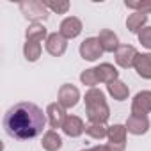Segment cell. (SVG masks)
<instances>
[{
	"label": "cell",
	"mask_w": 151,
	"mask_h": 151,
	"mask_svg": "<svg viewBox=\"0 0 151 151\" xmlns=\"http://www.w3.org/2000/svg\"><path fill=\"white\" fill-rule=\"evenodd\" d=\"M46 114L36 103L22 101L13 105L4 116V130L9 137L18 140H30L43 133Z\"/></svg>",
	"instance_id": "6da1fadb"
},
{
	"label": "cell",
	"mask_w": 151,
	"mask_h": 151,
	"mask_svg": "<svg viewBox=\"0 0 151 151\" xmlns=\"http://www.w3.org/2000/svg\"><path fill=\"white\" fill-rule=\"evenodd\" d=\"M84 101H86V114H87V119L89 123H100V124H105L110 117V109L107 105V100H105V93L100 91V89H89L84 96Z\"/></svg>",
	"instance_id": "7a4b0ae2"
},
{
	"label": "cell",
	"mask_w": 151,
	"mask_h": 151,
	"mask_svg": "<svg viewBox=\"0 0 151 151\" xmlns=\"http://www.w3.org/2000/svg\"><path fill=\"white\" fill-rule=\"evenodd\" d=\"M20 11L32 23H39V22H45L48 18V7L45 6L43 0H29V2H22L20 4Z\"/></svg>",
	"instance_id": "3957f363"
},
{
	"label": "cell",
	"mask_w": 151,
	"mask_h": 151,
	"mask_svg": "<svg viewBox=\"0 0 151 151\" xmlns=\"http://www.w3.org/2000/svg\"><path fill=\"white\" fill-rule=\"evenodd\" d=\"M78 52H80V57H82L84 60L94 62V60H98V59L101 57L103 48H101L98 37H87V39H84V41L80 43Z\"/></svg>",
	"instance_id": "277c9868"
},
{
	"label": "cell",
	"mask_w": 151,
	"mask_h": 151,
	"mask_svg": "<svg viewBox=\"0 0 151 151\" xmlns=\"http://www.w3.org/2000/svg\"><path fill=\"white\" fill-rule=\"evenodd\" d=\"M78 100H80V91L75 86H71V84L60 86L59 94H57V103L59 105H62L64 109H73L78 103Z\"/></svg>",
	"instance_id": "5b68a950"
},
{
	"label": "cell",
	"mask_w": 151,
	"mask_h": 151,
	"mask_svg": "<svg viewBox=\"0 0 151 151\" xmlns=\"http://www.w3.org/2000/svg\"><path fill=\"white\" fill-rule=\"evenodd\" d=\"M114 55H116V62H117V66L128 69V68H133L139 52H137L135 46H132V45H121V46L116 50Z\"/></svg>",
	"instance_id": "8992f818"
},
{
	"label": "cell",
	"mask_w": 151,
	"mask_h": 151,
	"mask_svg": "<svg viewBox=\"0 0 151 151\" xmlns=\"http://www.w3.org/2000/svg\"><path fill=\"white\" fill-rule=\"evenodd\" d=\"M124 126L132 135H144L149 130V117L142 114H130Z\"/></svg>",
	"instance_id": "52a82bcc"
},
{
	"label": "cell",
	"mask_w": 151,
	"mask_h": 151,
	"mask_svg": "<svg viewBox=\"0 0 151 151\" xmlns=\"http://www.w3.org/2000/svg\"><path fill=\"white\" fill-rule=\"evenodd\" d=\"M45 46H46V52H48L50 55H53V57H60V55L66 53L68 39H66L60 32H53V34H50V36L46 37Z\"/></svg>",
	"instance_id": "ba28073f"
},
{
	"label": "cell",
	"mask_w": 151,
	"mask_h": 151,
	"mask_svg": "<svg viewBox=\"0 0 151 151\" xmlns=\"http://www.w3.org/2000/svg\"><path fill=\"white\" fill-rule=\"evenodd\" d=\"M82 22L77 18V16H68L60 22V27H59V32L66 37V39H75L78 37L80 32H82Z\"/></svg>",
	"instance_id": "9c48e42d"
},
{
	"label": "cell",
	"mask_w": 151,
	"mask_h": 151,
	"mask_svg": "<svg viewBox=\"0 0 151 151\" xmlns=\"http://www.w3.org/2000/svg\"><path fill=\"white\" fill-rule=\"evenodd\" d=\"M151 112V91H140L132 100V114L147 116Z\"/></svg>",
	"instance_id": "30bf717a"
},
{
	"label": "cell",
	"mask_w": 151,
	"mask_h": 151,
	"mask_svg": "<svg viewBox=\"0 0 151 151\" xmlns=\"http://www.w3.org/2000/svg\"><path fill=\"white\" fill-rule=\"evenodd\" d=\"M68 114H66V109L59 103H50L46 107V119L50 123L52 128H62L64 121H66Z\"/></svg>",
	"instance_id": "8fae6325"
},
{
	"label": "cell",
	"mask_w": 151,
	"mask_h": 151,
	"mask_svg": "<svg viewBox=\"0 0 151 151\" xmlns=\"http://www.w3.org/2000/svg\"><path fill=\"white\" fill-rule=\"evenodd\" d=\"M62 132L71 139H77L86 132V124L78 116H68L64 124H62Z\"/></svg>",
	"instance_id": "7c38bea8"
},
{
	"label": "cell",
	"mask_w": 151,
	"mask_h": 151,
	"mask_svg": "<svg viewBox=\"0 0 151 151\" xmlns=\"http://www.w3.org/2000/svg\"><path fill=\"white\" fill-rule=\"evenodd\" d=\"M98 41H100L103 52H114V53H116V50L121 46V45H119V37H117V34L112 32V30H109V29L100 30V34H98Z\"/></svg>",
	"instance_id": "4fadbf2b"
},
{
	"label": "cell",
	"mask_w": 151,
	"mask_h": 151,
	"mask_svg": "<svg viewBox=\"0 0 151 151\" xmlns=\"http://www.w3.org/2000/svg\"><path fill=\"white\" fill-rule=\"evenodd\" d=\"M96 73H98V78L101 84H110L114 80L119 78V71L116 69L114 64H109V62H101L100 66H96Z\"/></svg>",
	"instance_id": "5bb4252c"
},
{
	"label": "cell",
	"mask_w": 151,
	"mask_h": 151,
	"mask_svg": "<svg viewBox=\"0 0 151 151\" xmlns=\"http://www.w3.org/2000/svg\"><path fill=\"white\" fill-rule=\"evenodd\" d=\"M133 68H135L139 77H142L146 80H151V53H139L137 59H135Z\"/></svg>",
	"instance_id": "9a60e30c"
},
{
	"label": "cell",
	"mask_w": 151,
	"mask_h": 151,
	"mask_svg": "<svg viewBox=\"0 0 151 151\" xmlns=\"http://www.w3.org/2000/svg\"><path fill=\"white\" fill-rule=\"evenodd\" d=\"M126 126L124 124H112L109 126V144H116V146H126Z\"/></svg>",
	"instance_id": "2e32d148"
},
{
	"label": "cell",
	"mask_w": 151,
	"mask_h": 151,
	"mask_svg": "<svg viewBox=\"0 0 151 151\" xmlns=\"http://www.w3.org/2000/svg\"><path fill=\"white\" fill-rule=\"evenodd\" d=\"M107 91H109V94H110L114 100H117V101H124V100H128V96H130L128 86H126L124 82H121L119 78L114 80V82H110V84L107 86Z\"/></svg>",
	"instance_id": "e0dca14e"
},
{
	"label": "cell",
	"mask_w": 151,
	"mask_h": 151,
	"mask_svg": "<svg viewBox=\"0 0 151 151\" xmlns=\"http://www.w3.org/2000/svg\"><path fill=\"white\" fill-rule=\"evenodd\" d=\"M41 146L45 151H59L62 147V137L55 132V130H50L43 135L41 139Z\"/></svg>",
	"instance_id": "ac0fdd59"
},
{
	"label": "cell",
	"mask_w": 151,
	"mask_h": 151,
	"mask_svg": "<svg viewBox=\"0 0 151 151\" xmlns=\"http://www.w3.org/2000/svg\"><path fill=\"white\" fill-rule=\"evenodd\" d=\"M147 23V14H142V13H132L128 18H126V29L132 32V34H139Z\"/></svg>",
	"instance_id": "d6986e66"
},
{
	"label": "cell",
	"mask_w": 151,
	"mask_h": 151,
	"mask_svg": "<svg viewBox=\"0 0 151 151\" xmlns=\"http://www.w3.org/2000/svg\"><path fill=\"white\" fill-rule=\"evenodd\" d=\"M50 34L46 32V27L43 25V23H32V25H29V29L25 30V37H27V41H43V39H46Z\"/></svg>",
	"instance_id": "ffe728a7"
},
{
	"label": "cell",
	"mask_w": 151,
	"mask_h": 151,
	"mask_svg": "<svg viewBox=\"0 0 151 151\" xmlns=\"http://www.w3.org/2000/svg\"><path fill=\"white\" fill-rule=\"evenodd\" d=\"M41 52H43V46L39 41H25L23 45V55L29 62H36L39 57H41Z\"/></svg>",
	"instance_id": "44dd1931"
},
{
	"label": "cell",
	"mask_w": 151,
	"mask_h": 151,
	"mask_svg": "<svg viewBox=\"0 0 151 151\" xmlns=\"http://www.w3.org/2000/svg\"><path fill=\"white\" fill-rule=\"evenodd\" d=\"M86 133L91 137V139H96V140H101L109 135V126L107 124H100V123H89L86 126Z\"/></svg>",
	"instance_id": "7402d4cb"
},
{
	"label": "cell",
	"mask_w": 151,
	"mask_h": 151,
	"mask_svg": "<svg viewBox=\"0 0 151 151\" xmlns=\"http://www.w3.org/2000/svg\"><path fill=\"white\" fill-rule=\"evenodd\" d=\"M124 6L128 9H133V13H142V14L151 13V0H126Z\"/></svg>",
	"instance_id": "603a6c76"
},
{
	"label": "cell",
	"mask_w": 151,
	"mask_h": 151,
	"mask_svg": "<svg viewBox=\"0 0 151 151\" xmlns=\"http://www.w3.org/2000/svg\"><path fill=\"white\" fill-rule=\"evenodd\" d=\"M80 82L91 89H94L98 84H100V78H98V73H96V68H89L86 71L80 73Z\"/></svg>",
	"instance_id": "cb8c5ba5"
},
{
	"label": "cell",
	"mask_w": 151,
	"mask_h": 151,
	"mask_svg": "<svg viewBox=\"0 0 151 151\" xmlns=\"http://www.w3.org/2000/svg\"><path fill=\"white\" fill-rule=\"evenodd\" d=\"M45 6L48 7V11L57 13V14H66L69 11V2L68 0H45Z\"/></svg>",
	"instance_id": "d4e9b609"
},
{
	"label": "cell",
	"mask_w": 151,
	"mask_h": 151,
	"mask_svg": "<svg viewBox=\"0 0 151 151\" xmlns=\"http://www.w3.org/2000/svg\"><path fill=\"white\" fill-rule=\"evenodd\" d=\"M137 36H139V43L144 48H149L151 50V27H144Z\"/></svg>",
	"instance_id": "484cf974"
},
{
	"label": "cell",
	"mask_w": 151,
	"mask_h": 151,
	"mask_svg": "<svg viewBox=\"0 0 151 151\" xmlns=\"http://www.w3.org/2000/svg\"><path fill=\"white\" fill-rule=\"evenodd\" d=\"M91 151H110V149H109V146H94V147H91Z\"/></svg>",
	"instance_id": "4316f807"
},
{
	"label": "cell",
	"mask_w": 151,
	"mask_h": 151,
	"mask_svg": "<svg viewBox=\"0 0 151 151\" xmlns=\"http://www.w3.org/2000/svg\"><path fill=\"white\" fill-rule=\"evenodd\" d=\"M82 151H91V149H82Z\"/></svg>",
	"instance_id": "83f0119b"
}]
</instances>
